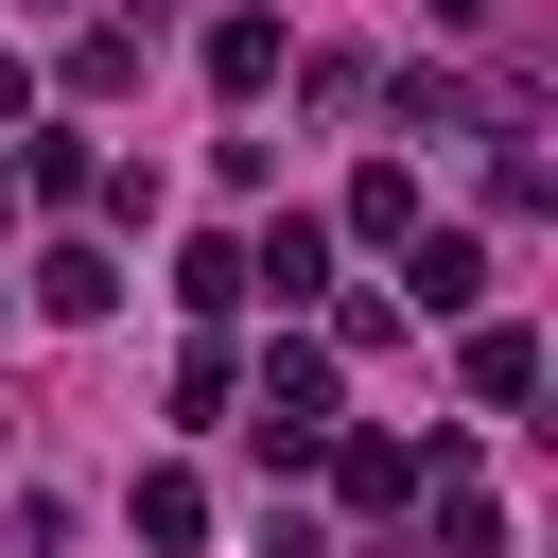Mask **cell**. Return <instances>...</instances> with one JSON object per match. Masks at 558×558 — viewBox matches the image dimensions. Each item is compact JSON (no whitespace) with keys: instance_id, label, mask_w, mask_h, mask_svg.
<instances>
[{"instance_id":"obj_7","label":"cell","mask_w":558,"mask_h":558,"mask_svg":"<svg viewBox=\"0 0 558 558\" xmlns=\"http://www.w3.org/2000/svg\"><path fill=\"white\" fill-rule=\"evenodd\" d=\"M209 87H279V17H209Z\"/></svg>"},{"instance_id":"obj_3","label":"cell","mask_w":558,"mask_h":558,"mask_svg":"<svg viewBox=\"0 0 558 558\" xmlns=\"http://www.w3.org/2000/svg\"><path fill=\"white\" fill-rule=\"evenodd\" d=\"M488 296V244L471 227H418V314H471Z\"/></svg>"},{"instance_id":"obj_2","label":"cell","mask_w":558,"mask_h":558,"mask_svg":"<svg viewBox=\"0 0 558 558\" xmlns=\"http://www.w3.org/2000/svg\"><path fill=\"white\" fill-rule=\"evenodd\" d=\"M244 296H279V314H296V296H331V227H314V209H279V227L244 244Z\"/></svg>"},{"instance_id":"obj_4","label":"cell","mask_w":558,"mask_h":558,"mask_svg":"<svg viewBox=\"0 0 558 558\" xmlns=\"http://www.w3.org/2000/svg\"><path fill=\"white\" fill-rule=\"evenodd\" d=\"M349 227H366V244H418V174L366 157V174H349Z\"/></svg>"},{"instance_id":"obj_9","label":"cell","mask_w":558,"mask_h":558,"mask_svg":"<svg viewBox=\"0 0 558 558\" xmlns=\"http://www.w3.org/2000/svg\"><path fill=\"white\" fill-rule=\"evenodd\" d=\"M140 541H209V488L192 471H140Z\"/></svg>"},{"instance_id":"obj_10","label":"cell","mask_w":558,"mask_h":558,"mask_svg":"<svg viewBox=\"0 0 558 558\" xmlns=\"http://www.w3.org/2000/svg\"><path fill=\"white\" fill-rule=\"evenodd\" d=\"M436 558H506V506L488 488H436Z\"/></svg>"},{"instance_id":"obj_5","label":"cell","mask_w":558,"mask_h":558,"mask_svg":"<svg viewBox=\"0 0 558 558\" xmlns=\"http://www.w3.org/2000/svg\"><path fill=\"white\" fill-rule=\"evenodd\" d=\"M105 296H122L105 244H52V262H35V314H105Z\"/></svg>"},{"instance_id":"obj_1","label":"cell","mask_w":558,"mask_h":558,"mask_svg":"<svg viewBox=\"0 0 558 558\" xmlns=\"http://www.w3.org/2000/svg\"><path fill=\"white\" fill-rule=\"evenodd\" d=\"M244 436H262V471H314V453H331V366H314V349H279Z\"/></svg>"},{"instance_id":"obj_11","label":"cell","mask_w":558,"mask_h":558,"mask_svg":"<svg viewBox=\"0 0 558 558\" xmlns=\"http://www.w3.org/2000/svg\"><path fill=\"white\" fill-rule=\"evenodd\" d=\"M418 17H436V35H488V17H506V0H418Z\"/></svg>"},{"instance_id":"obj_6","label":"cell","mask_w":558,"mask_h":558,"mask_svg":"<svg viewBox=\"0 0 558 558\" xmlns=\"http://www.w3.org/2000/svg\"><path fill=\"white\" fill-rule=\"evenodd\" d=\"M331 471H349V506H418V471H436V453H401V436H349Z\"/></svg>"},{"instance_id":"obj_8","label":"cell","mask_w":558,"mask_h":558,"mask_svg":"<svg viewBox=\"0 0 558 558\" xmlns=\"http://www.w3.org/2000/svg\"><path fill=\"white\" fill-rule=\"evenodd\" d=\"M471 401H541V349L523 331H471Z\"/></svg>"}]
</instances>
